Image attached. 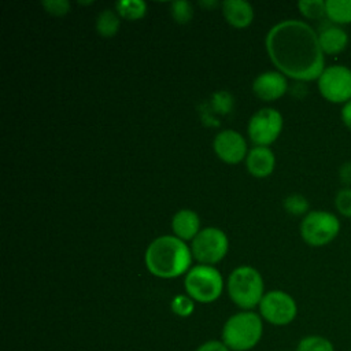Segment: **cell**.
Returning <instances> with one entry per match:
<instances>
[{
  "mask_svg": "<svg viewBox=\"0 0 351 351\" xmlns=\"http://www.w3.org/2000/svg\"><path fill=\"white\" fill-rule=\"evenodd\" d=\"M266 49L280 73L298 81L318 80L325 69L318 34L298 19L274 25L267 33Z\"/></svg>",
  "mask_w": 351,
  "mask_h": 351,
  "instance_id": "6da1fadb",
  "label": "cell"
},
{
  "mask_svg": "<svg viewBox=\"0 0 351 351\" xmlns=\"http://www.w3.org/2000/svg\"><path fill=\"white\" fill-rule=\"evenodd\" d=\"M191 254L188 245L178 237L162 236L148 245L145 265L154 276L173 278L186 271L191 265Z\"/></svg>",
  "mask_w": 351,
  "mask_h": 351,
  "instance_id": "7a4b0ae2",
  "label": "cell"
},
{
  "mask_svg": "<svg viewBox=\"0 0 351 351\" xmlns=\"http://www.w3.org/2000/svg\"><path fill=\"white\" fill-rule=\"evenodd\" d=\"M263 326L258 314L243 311L232 315L223 325L222 341L233 351H248L258 344Z\"/></svg>",
  "mask_w": 351,
  "mask_h": 351,
  "instance_id": "3957f363",
  "label": "cell"
},
{
  "mask_svg": "<svg viewBox=\"0 0 351 351\" xmlns=\"http://www.w3.org/2000/svg\"><path fill=\"white\" fill-rule=\"evenodd\" d=\"M228 292L239 307L252 308L263 298V280L254 267L240 266L229 276Z\"/></svg>",
  "mask_w": 351,
  "mask_h": 351,
  "instance_id": "277c9868",
  "label": "cell"
},
{
  "mask_svg": "<svg viewBox=\"0 0 351 351\" xmlns=\"http://www.w3.org/2000/svg\"><path fill=\"white\" fill-rule=\"evenodd\" d=\"M339 218L324 210L308 211L300 222V236L311 247H322L332 243L340 232Z\"/></svg>",
  "mask_w": 351,
  "mask_h": 351,
  "instance_id": "5b68a950",
  "label": "cell"
},
{
  "mask_svg": "<svg viewBox=\"0 0 351 351\" xmlns=\"http://www.w3.org/2000/svg\"><path fill=\"white\" fill-rule=\"evenodd\" d=\"M184 284L188 295L200 303L214 302L219 298L223 288L221 273L210 265L192 267L188 271Z\"/></svg>",
  "mask_w": 351,
  "mask_h": 351,
  "instance_id": "8992f818",
  "label": "cell"
},
{
  "mask_svg": "<svg viewBox=\"0 0 351 351\" xmlns=\"http://www.w3.org/2000/svg\"><path fill=\"white\" fill-rule=\"evenodd\" d=\"M321 96L335 104H346L351 100V69L344 64H332L324 69L318 77Z\"/></svg>",
  "mask_w": 351,
  "mask_h": 351,
  "instance_id": "52a82bcc",
  "label": "cell"
},
{
  "mask_svg": "<svg viewBox=\"0 0 351 351\" xmlns=\"http://www.w3.org/2000/svg\"><path fill=\"white\" fill-rule=\"evenodd\" d=\"M228 251V237L218 228H206L192 240V255L204 265L219 262Z\"/></svg>",
  "mask_w": 351,
  "mask_h": 351,
  "instance_id": "ba28073f",
  "label": "cell"
},
{
  "mask_svg": "<svg viewBox=\"0 0 351 351\" xmlns=\"http://www.w3.org/2000/svg\"><path fill=\"white\" fill-rule=\"evenodd\" d=\"M259 311L267 322L284 326L295 319L298 306L289 293L284 291H270L263 295L259 303Z\"/></svg>",
  "mask_w": 351,
  "mask_h": 351,
  "instance_id": "9c48e42d",
  "label": "cell"
},
{
  "mask_svg": "<svg viewBox=\"0 0 351 351\" xmlns=\"http://www.w3.org/2000/svg\"><path fill=\"white\" fill-rule=\"evenodd\" d=\"M281 129L282 117L274 108H262L256 111L248 122L250 138L261 147H267L276 141Z\"/></svg>",
  "mask_w": 351,
  "mask_h": 351,
  "instance_id": "30bf717a",
  "label": "cell"
},
{
  "mask_svg": "<svg viewBox=\"0 0 351 351\" xmlns=\"http://www.w3.org/2000/svg\"><path fill=\"white\" fill-rule=\"evenodd\" d=\"M214 151L226 163H239L247 152L244 137L234 130L219 132L214 138Z\"/></svg>",
  "mask_w": 351,
  "mask_h": 351,
  "instance_id": "8fae6325",
  "label": "cell"
},
{
  "mask_svg": "<svg viewBox=\"0 0 351 351\" xmlns=\"http://www.w3.org/2000/svg\"><path fill=\"white\" fill-rule=\"evenodd\" d=\"M288 89L287 78L280 71H266L259 74L254 84L252 90L254 93L266 101H271L280 99Z\"/></svg>",
  "mask_w": 351,
  "mask_h": 351,
  "instance_id": "7c38bea8",
  "label": "cell"
},
{
  "mask_svg": "<svg viewBox=\"0 0 351 351\" xmlns=\"http://www.w3.org/2000/svg\"><path fill=\"white\" fill-rule=\"evenodd\" d=\"M318 41L324 53L336 55L347 47L348 34L341 26L329 22L321 27L318 33Z\"/></svg>",
  "mask_w": 351,
  "mask_h": 351,
  "instance_id": "4fadbf2b",
  "label": "cell"
},
{
  "mask_svg": "<svg viewBox=\"0 0 351 351\" xmlns=\"http://www.w3.org/2000/svg\"><path fill=\"white\" fill-rule=\"evenodd\" d=\"M247 169L255 177H267L274 170L276 158L267 147L256 145L247 155Z\"/></svg>",
  "mask_w": 351,
  "mask_h": 351,
  "instance_id": "5bb4252c",
  "label": "cell"
},
{
  "mask_svg": "<svg viewBox=\"0 0 351 351\" xmlns=\"http://www.w3.org/2000/svg\"><path fill=\"white\" fill-rule=\"evenodd\" d=\"M222 12L228 23L234 27H245L254 19V10L244 0H226L222 3Z\"/></svg>",
  "mask_w": 351,
  "mask_h": 351,
  "instance_id": "9a60e30c",
  "label": "cell"
},
{
  "mask_svg": "<svg viewBox=\"0 0 351 351\" xmlns=\"http://www.w3.org/2000/svg\"><path fill=\"white\" fill-rule=\"evenodd\" d=\"M200 221L195 211L192 210H180L171 219V229L180 240H193L199 230Z\"/></svg>",
  "mask_w": 351,
  "mask_h": 351,
  "instance_id": "2e32d148",
  "label": "cell"
},
{
  "mask_svg": "<svg viewBox=\"0 0 351 351\" xmlns=\"http://www.w3.org/2000/svg\"><path fill=\"white\" fill-rule=\"evenodd\" d=\"M326 18L340 26L351 23V0H326Z\"/></svg>",
  "mask_w": 351,
  "mask_h": 351,
  "instance_id": "e0dca14e",
  "label": "cell"
},
{
  "mask_svg": "<svg viewBox=\"0 0 351 351\" xmlns=\"http://www.w3.org/2000/svg\"><path fill=\"white\" fill-rule=\"evenodd\" d=\"M119 29V18L111 10H104L96 19V30L103 37H112Z\"/></svg>",
  "mask_w": 351,
  "mask_h": 351,
  "instance_id": "ac0fdd59",
  "label": "cell"
},
{
  "mask_svg": "<svg viewBox=\"0 0 351 351\" xmlns=\"http://www.w3.org/2000/svg\"><path fill=\"white\" fill-rule=\"evenodd\" d=\"M115 8L122 18L134 21L144 16L147 4L141 0H119L115 3Z\"/></svg>",
  "mask_w": 351,
  "mask_h": 351,
  "instance_id": "d6986e66",
  "label": "cell"
},
{
  "mask_svg": "<svg viewBox=\"0 0 351 351\" xmlns=\"http://www.w3.org/2000/svg\"><path fill=\"white\" fill-rule=\"evenodd\" d=\"M296 351H335V346L321 335H308L299 340Z\"/></svg>",
  "mask_w": 351,
  "mask_h": 351,
  "instance_id": "ffe728a7",
  "label": "cell"
},
{
  "mask_svg": "<svg viewBox=\"0 0 351 351\" xmlns=\"http://www.w3.org/2000/svg\"><path fill=\"white\" fill-rule=\"evenodd\" d=\"M298 8L300 14L308 19H321L326 16V5L324 0H300Z\"/></svg>",
  "mask_w": 351,
  "mask_h": 351,
  "instance_id": "44dd1931",
  "label": "cell"
},
{
  "mask_svg": "<svg viewBox=\"0 0 351 351\" xmlns=\"http://www.w3.org/2000/svg\"><path fill=\"white\" fill-rule=\"evenodd\" d=\"M308 200L300 193H292L284 199V208L292 215H302L308 211Z\"/></svg>",
  "mask_w": 351,
  "mask_h": 351,
  "instance_id": "7402d4cb",
  "label": "cell"
},
{
  "mask_svg": "<svg viewBox=\"0 0 351 351\" xmlns=\"http://www.w3.org/2000/svg\"><path fill=\"white\" fill-rule=\"evenodd\" d=\"M171 15L178 23H188L193 15V10L189 1L171 3Z\"/></svg>",
  "mask_w": 351,
  "mask_h": 351,
  "instance_id": "603a6c76",
  "label": "cell"
},
{
  "mask_svg": "<svg viewBox=\"0 0 351 351\" xmlns=\"http://www.w3.org/2000/svg\"><path fill=\"white\" fill-rule=\"evenodd\" d=\"M195 304L192 302V298L185 295H177L171 300V310L174 314L180 317H189L193 313Z\"/></svg>",
  "mask_w": 351,
  "mask_h": 351,
  "instance_id": "cb8c5ba5",
  "label": "cell"
},
{
  "mask_svg": "<svg viewBox=\"0 0 351 351\" xmlns=\"http://www.w3.org/2000/svg\"><path fill=\"white\" fill-rule=\"evenodd\" d=\"M336 210L347 218H351V188L343 186L335 197Z\"/></svg>",
  "mask_w": 351,
  "mask_h": 351,
  "instance_id": "d4e9b609",
  "label": "cell"
},
{
  "mask_svg": "<svg viewBox=\"0 0 351 351\" xmlns=\"http://www.w3.org/2000/svg\"><path fill=\"white\" fill-rule=\"evenodd\" d=\"M44 8L52 14V15H64L70 10V3L64 0H51V1H44L43 3Z\"/></svg>",
  "mask_w": 351,
  "mask_h": 351,
  "instance_id": "484cf974",
  "label": "cell"
},
{
  "mask_svg": "<svg viewBox=\"0 0 351 351\" xmlns=\"http://www.w3.org/2000/svg\"><path fill=\"white\" fill-rule=\"evenodd\" d=\"M339 178L346 188H351V162H344L340 166Z\"/></svg>",
  "mask_w": 351,
  "mask_h": 351,
  "instance_id": "4316f807",
  "label": "cell"
},
{
  "mask_svg": "<svg viewBox=\"0 0 351 351\" xmlns=\"http://www.w3.org/2000/svg\"><path fill=\"white\" fill-rule=\"evenodd\" d=\"M196 351H229V348L223 344V341L210 340L202 344Z\"/></svg>",
  "mask_w": 351,
  "mask_h": 351,
  "instance_id": "83f0119b",
  "label": "cell"
},
{
  "mask_svg": "<svg viewBox=\"0 0 351 351\" xmlns=\"http://www.w3.org/2000/svg\"><path fill=\"white\" fill-rule=\"evenodd\" d=\"M340 118L343 121V123L346 125V128H348L351 130V100L346 104H343L341 110H340Z\"/></svg>",
  "mask_w": 351,
  "mask_h": 351,
  "instance_id": "f1b7e54d",
  "label": "cell"
}]
</instances>
